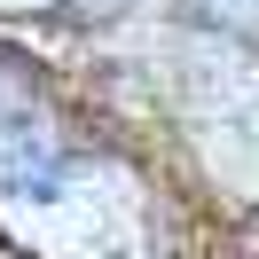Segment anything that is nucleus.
Returning a JSON list of instances; mask_svg holds the SVG:
<instances>
[{
    "instance_id": "nucleus-1",
    "label": "nucleus",
    "mask_w": 259,
    "mask_h": 259,
    "mask_svg": "<svg viewBox=\"0 0 259 259\" xmlns=\"http://www.w3.org/2000/svg\"><path fill=\"white\" fill-rule=\"evenodd\" d=\"M220 24H259V0H204Z\"/></svg>"
}]
</instances>
